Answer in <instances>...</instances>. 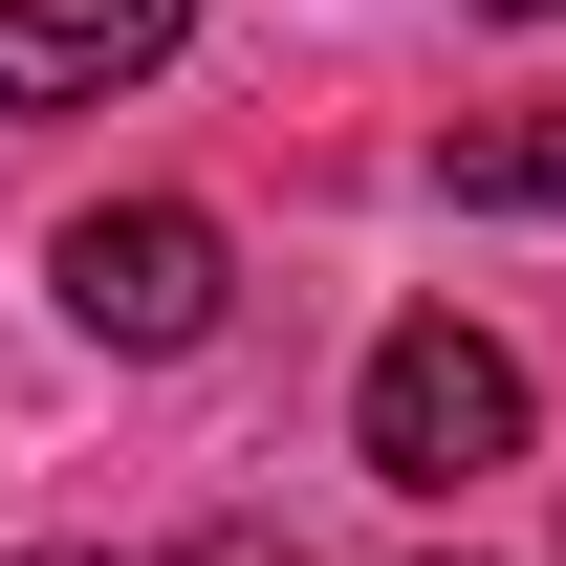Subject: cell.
I'll use <instances>...</instances> for the list:
<instances>
[{"mask_svg": "<svg viewBox=\"0 0 566 566\" xmlns=\"http://www.w3.org/2000/svg\"><path fill=\"white\" fill-rule=\"evenodd\" d=\"M197 44V0H0V109H109Z\"/></svg>", "mask_w": 566, "mask_h": 566, "instance_id": "cell-3", "label": "cell"}, {"mask_svg": "<svg viewBox=\"0 0 566 566\" xmlns=\"http://www.w3.org/2000/svg\"><path fill=\"white\" fill-rule=\"evenodd\" d=\"M349 458H370L392 501L501 480V458H523V349H501V327H458V305L370 327V370H349Z\"/></svg>", "mask_w": 566, "mask_h": 566, "instance_id": "cell-1", "label": "cell"}, {"mask_svg": "<svg viewBox=\"0 0 566 566\" xmlns=\"http://www.w3.org/2000/svg\"><path fill=\"white\" fill-rule=\"evenodd\" d=\"M501 22H566V0H501Z\"/></svg>", "mask_w": 566, "mask_h": 566, "instance_id": "cell-5", "label": "cell"}, {"mask_svg": "<svg viewBox=\"0 0 566 566\" xmlns=\"http://www.w3.org/2000/svg\"><path fill=\"white\" fill-rule=\"evenodd\" d=\"M22 566H87V545H22Z\"/></svg>", "mask_w": 566, "mask_h": 566, "instance_id": "cell-6", "label": "cell"}, {"mask_svg": "<svg viewBox=\"0 0 566 566\" xmlns=\"http://www.w3.org/2000/svg\"><path fill=\"white\" fill-rule=\"evenodd\" d=\"M44 283H66L87 349H197L240 262H218V218H197V197H109V218H66V262H44Z\"/></svg>", "mask_w": 566, "mask_h": 566, "instance_id": "cell-2", "label": "cell"}, {"mask_svg": "<svg viewBox=\"0 0 566 566\" xmlns=\"http://www.w3.org/2000/svg\"><path fill=\"white\" fill-rule=\"evenodd\" d=\"M436 197H458V218H566V109H480V132H436Z\"/></svg>", "mask_w": 566, "mask_h": 566, "instance_id": "cell-4", "label": "cell"}]
</instances>
